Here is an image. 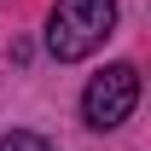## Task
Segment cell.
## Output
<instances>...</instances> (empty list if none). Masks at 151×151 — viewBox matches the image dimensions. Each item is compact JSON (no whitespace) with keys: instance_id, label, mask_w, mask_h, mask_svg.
Wrapping results in <instances>:
<instances>
[{"instance_id":"1","label":"cell","mask_w":151,"mask_h":151,"mask_svg":"<svg viewBox=\"0 0 151 151\" xmlns=\"http://www.w3.org/2000/svg\"><path fill=\"white\" fill-rule=\"evenodd\" d=\"M111 29H116V0H58L47 18V52L58 64H76L99 52Z\"/></svg>"},{"instance_id":"2","label":"cell","mask_w":151,"mask_h":151,"mask_svg":"<svg viewBox=\"0 0 151 151\" xmlns=\"http://www.w3.org/2000/svg\"><path fill=\"white\" fill-rule=\"evenodd\" d=\"M139 105V70L134 64H105V70L87 81V93H81V116H87V128H122Z\"/></svg>"},{"instance_id":"3","label":"cell","mask_w":151,"mask_h":151,"mask_svg":"<svg viewBox=\"0 0 151 151\" xmlns=\"http://www.w3.org/2000/svg\"><path fill=\"white\" fill-rule=\"evenodd\" d=\"M0 151H58L47 134H29V128H12L6 139H0Z\"/></svg>"}]
</instances>
